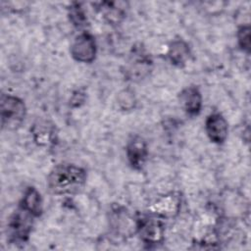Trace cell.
I'll return each instance as SVG.
<instances>
[{
  "mask_svg": "<svg viewBox=\"0 0 251 251\" xmlns=\"http://www.w3.org/2000/svg\"><path fill=\"white\" fill-rule=\"evenodd\" d=\"M86 171L76 165L62 163L56 165L47 176V187L56 195L78 193L86 183Z\"/></svg>",
  "mask_w": 251,
  "mask_h": 251,
  "instance_id": "1",
  "label": "cell"
},
{
  "mask_svg": "<svg viewBox=\"0 0 251 251\" xmlns=\"http://www.w3.org/2000/svg\"><path fill=\"white\" fill-rule=\"evenodd\" d=\"M2 126L7 129L19 127L25 119L26 107L23 99L12 94H2L0 99Z\"/></svg>",
  "mask_w": 251,
  "mask_h": 251,
  "instance_id": "2",
  "label": "cell"
},
{
  "mask_svg": "<svg viewBox=\"0 0 251 251\" xmlns=\"http://www.w3.org/2000/svg\"><path fill=\"white\" fill-rule=\"evenodd\" d=\"M33 219L34 217L31 214L19 206L8 222L7 234L9 241L15 244L25 242L31 232Z\"/></svg>",
  "mask_w": 251,
  "mask_h": 251,
  "instance_id": "3",
  "label": "cell"
},
{
  "mask_svg": "<svg viewBox=\"0 0 251 251\" xmlns=\"http://www.w3.org/2000/svg\"><path fill=\"white\" fill-rule=\"evenodd\" d=\"M136 233L145 244L155 245L163 241L165 228L158 217L152 214L140 215L136 217Z\"/></svg>",
  "mask_w": 251,
  "mask_h": 251,
  "instance_id": "4",
  "label": "cell"
},
{
  "mask_svg": "<svg viewBox=\"0 0 251 251\" xmlns=\"http://www.w3.org/2000/svg\"><path fill=\"white\" fill-rule=\"evenodd\" d=\"M70 52L72 57L79 63H92L97 53L94 36L87 31L80 32L72 42Z\"/></svg>",
  "mask_w": 251,
  "mask_h": 251,
  "instance_id": "5",
  "label": "cell"
},
{
  "mask_svg": "<svg viewBox=\"0 0 251 251\" xmlns=\"http://www.w3.org/2000/svg\"><path fill=\"white\" fill-rule=\"evenodd\" d=\"M180 206V193L174 191L158 197L149 206V213L158 217L159 219H170L178 214Z\"/></svg>",
  "mask_w": 251,
  "mask_h": 251,
  "instance_id": "6",
  "label": "cell"
},
{
  "mask_svg": "<svg viewBox=\"0 0 251 251\" xmlns=\"http://www.w3.org/2000/svg\"><path fill=\"white\" fill-rule=\"evenodd\" d=\"M151 65L152 60L144 49L141 47H135L128 60L126 75L131 80L142 79L149 74Z\"/></svg>",
  "mask_w": 251,
  "mask_h": 251,
  "instance_id": "7",
  "label": "cell"
},
{
  "mask_svg": "<svg viewBox=\"0 0 251 251\" xmlns=\"http://www.w3.org/2000/svg\"><path fill=\"white\" fill-rule=\"evenodd\" d=\"M126 154L131 168L134 170H141L148 157L146 141L141 136L133 135L126 143Z\"/></svg>",
  "mask_w": 251,
  "mask_h": 251,
  "instance_id": "8",
  "label": "cell"
},
{
  "mask_svg": "<svg viewBox=\"0 0 251 251\" xmlns=\"http://www.w3.org/2000/svg\"><path fill=\"white\" fill-rule=\"evenodd\" d=\"M205 131L213 143L222 144L227 137V122L222 114L218 112L211 113L205 121Z\"/></svg>",
  "mask_w": 251,
  "mask_h": 251,
  "instance_id": "9",
  "label": "cell"
},
{
  "mask_svg": "<svg viewBox=\"0 0 251 251\" xmlns=\"http://www.w3.org/2000/svg\"><path fill=\"white\" fill-rule=\"evenodd\" d=\"M110 223L115 231L124 236L136 233V217H131L122 207L113 210Z\"/></svg>",
  "mask_w": 251,
  "mask_h": 251,
  "instance_id": "10",
  "label": "cell"
},
{
  "mask_svg": "<svg viewBox=\"0 0 251 251\" xmlns=\"http://www.w3.org/2000/svg\"><path fill=\"white\" fill-rule=\"evenodd\" d=\"M179 103L186 114L197 116L202 109V94L199 88L195 85H190L183 88L178 95Z\"/></svg>",
  "mask_w": 251,
  "mask_h": 251,
  "instance_id": "11",
  "label": "cell"
},
{
  "mask_svg": "<svg viewBox=\"0 0 251 251\" xmlns=\"http://www.w3.org/2000/svg\"><path fill=\"white\" fill-rule=\"evenodd\" d=\"M167 56L174 66L181 68L189 61L191 51L189 45L183 39H175L168 47Z\"/></svg>",
  "mask_w": 251,
  "mask_h": 251,
  "instance_id": "12",
  "label": "cell"
},
{
  "mask_svg": "<svg viewBox=\"0 0 251 251\" xmlns=\"http://www.w3.org/2000/svg\"><path fill=\"white\" fill-rule=\"evenodd\" d=\"M34 141L40 146H47L54 142L56 137L55 126L48 121H38L31 127Z\"/></svg>",
  "mask_w": 251,
  "mask_h": 251,
  "instance_id": "13",
  "label": "cell"
},
{
  "mask_svg": "<svg viewBox=\"0 0 251 251\" xmlns=\"http://www.w3.org/2000/svg\"><path fill=\"white\" fill-rule=\"evenodd\" d=\"M20 206L34 218L39 217L42 214V198L39 191L33 186H28L24 192Z\"/></svg>",
  "mask_w": 251,
  "mask_h": 251,
  "instance_id": "14",
  "label": "cell"
},
{
  "mask_svg": "<svg viewBox=\"0 0 251 251\" xmlns=\"http://www.w3.org/2000/svg\"><path fill=\"white\" fill-rule=\"evenodd\" d=\"M100 13L104 17V19L110 24H118L125 17V11L119 7H117V3L115 2H103L100 3L98 7Z\"/></svg>",
  "mask_w": 251,
  "mask_h": 251,
  "instance_id": "15",
  "label": "cell"
},
{
  "mask_svg": "<svg viewBox=\"0 0 251 251\" xmlns=\"http://www.w3.org/2000/svg\"><path fill=\"white\" fill-rule=\"evenodd\" d=\"M69 17L72 24L80 28L84 27L87 25V19L84 11L80 7L79 3H73L69 8Z\"/></svg>",
  "mask_w": 251,
  "mask_h": 251,
  "instance_id": "16",
  "label": "cell"
},
{
  "mask_svg": "<svg viewBox=\"0 0 251 251\" xmlns=\"http://www.w3.org/2000/svg\"><path fill=\"white\" fill-rule=\"evenodd\" d=\"M237 42L239 47L249 53L250 51V25H241L237 30Z\"/></svg>",
  "mask_w": 251,
  "mask_h": 251,
  "instance_id": "17",
  "label": "cell"
}]
</instances>
